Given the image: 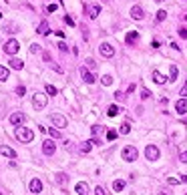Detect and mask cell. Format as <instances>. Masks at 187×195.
I'll use <instances>...</instances> for the list:
<instances>
[{
    "mask_svg": "<svg viewBox=\"0 0 187 195\" xmlns=\"http://www.w3.org/2000/svg\"><path fill=\"white\" fill-rule=\"evenodd\" d=\"M119 113H121V107H117V105H111V107L107 109V115L109 117H117Z\"/></svg>",
    "mask_w": 187,
    "mask_h": 195,
    "instance_id": "21",
    "label": "cell"
},
{
    "mask_svg": "<svg viewBox=\"0 0 187 195\" xmlns=\"http://www.w3.org/2000/svg\"><path fill=\"white\" fill-rule=\"evenodd\" d=\"M79 73H80V77H83V80H84V83H87V84H93V83H95V75H93L91 73V70H89L87 69V66H80V69H79Z\"/></svg>",
    "mask_w": 187,
    "mask_h": 195,
    "instance_id": "4",
    "label": "cell"
},
{
    "mask_svg": "<svg viewBox=\"0 0 187 195\" xmlns=\"http://www.w3.org/2000/svg\"><path fill=\"white\" fill-rule=\"evenodd\" d=\"M165 18H167V12H165V10H159V12H157V16H155L157 22H163Z\"/></svg>",
    "mask_w": 187,
    "mask_h": 195,
    "instance_id": "26",
    "label": "cell"
},
{
    "mask_svg": "<svg viewBox=\"0 0 187 195\" xmlns=\"http://www.w3.org/2000/svg\"><path fill=\"white\" fill-rule=\"evenodd\" d=\"M169 75H171V79H169V80H177V75H179V70H177L175 65H171V69H169Z\"/></svg>",
    "mask_w": 187,
    "mask_h": 195,
    "instance_id": "24",
    "label": "cell"
},
{
    "mask_svg": "<svg viewBox=\"0 0 187 195\" xmlns=\"http://www.w3.org/2000/svg\"><path fill=\"white\" fill-rule=\"evenodd\" d=\"M185 195H187V193H185Z\"/></svg>",
    "mask_w": 187,
    "mask_h": 195,
    "instance_id": "51",
    "label": "cell"
},
{
    "mask_svg": "<svg viewBox=\"0 0 187 195\" xmlns=\"http://www.w3.org/2000/svg\"><path fill=\"white\" fill-rule=\"evenodd\" d=\"M32 105H34L36 111L44 109L46 107V95H42V93H34V97H32Z\"/></svg>",
    "mask_w": 187,
    "mask_h": 195,
    "instance_id": "3",
    "label": "cell"
},
{
    "mask_svg": "<svg viewBox=\"0 0 187 195\" xmlns=\"http://www.w3.org/2000/svg\"><path fill=\"white\" fill-rule=\"evenodd\" d=\"M179 36H181V39H187V28H185V26L179 28Z\"/></svg>",
    "mask_w": 187,
    "mask_h": 195,
    "instance_id": "35",
    "label": "cell"
},
{
    "mask_svg": "<svg viewBox=\"0 0 187 195\" xmlns=\"http://www.w3.org/2000/svg\"><path fill=\"white\" fill-rule=\"evenodd\" d=\"M99 50H101V54H103V57H107V58H111L113 54H115L113 44H109V42H103V44L99 46Z\"/></svg>",
    "mask_w": 187,
    "mask_h": 195,
    "instance_id": "7",
    "label": "cell"
},
{
    "mask_svg": "<svg viewBox=\"0 0 187 195\" xmlns=\"http://www.w3.org/2000/svg\"><path fill=\"white\" fill-rule=\"evenodd\" d=\"M149 97H151V93L147 91V88H143V91H141V99L145 101V99H149Z\"/></svg>",
    "mask_w": 187,
    "mask_h": 195,
    "instance_id": "33",
    "label": "cell"
},
{
    "mask_svg": "<svg viewBox=\"0 0 187 195\" xmlns=\"http://www.w3.org/2000/svg\"><path fill=\"white\" fill-rule=\"evenodd\" d=\"M28 187H30L32 193H40L42 191V181L40 179H30V185H28Z\"/></svg>",
    "mask_w": 187,
    "mask_h": 195,
    "instance_id": "13",
    "label": "cell"
},
{
    "mask_svg": "<svg viewBox=\"0 0 187 195\" xmlns=\"http://www.w3.org/2000/svg\"><path fill=\"white\" fill-rule=\"evenodd\" d=\"M143 16H145V12H143V8H141V6H133V8H131V18H135V20H143Z\"/></svg>",
    "mask_w": 187,
    "mask_h": 195,
    "instance_id": "12",
    "label": "cell"
},
{
    "mask_svg": "<svg viewBox=\"0 0 187 195\" xmlns=\"http://www.w3.org/2000/svg\"><path fill=\"white\" fill-rule=\"evenodd\" d=\"M113 189H115V191H123V189H125V181H123V179L113 181Z\"/></svg>",
    "mask_w": 187,
    "mask_h": 195,
    "instance_id": "22",
    "label": "cell"
},
{
    "mask_svg": "<svg viewBox=\"0 0 187 195\" xmlns=\"http://www.w3.org/2000/svg\"><path fill=\"white\" fill-rule=\"evenodd\" d=\"M8 65H10V69H14V70H20L24 66V62L20 61V58H10V61H8Z\"/></svg>",
    "mask_w": 187,
    "mask_h": 195,
    "instance_id": "17",
    "label": "cell"
},
{
    "mask_svg": "<svg viewBox=\"0 0 187 195\" xmlns=\"http://www.w3.org/2000/svg\"><path fill=\"white\" fill-rule=\"evenodd\" d=\"M18 48H20V44L16 40H8L6 44H4V52H6V54H16V52H18Z\"/></svg>",
    "mask_w": 187,
    "mask_h": 195,
    "instance_id": "6",
    "label": "cell"
},
{
    "mask_svg": "<svg viewBox=\"0 0 187 195\" xmlns=\"http://www.w3.org/2000/svg\"><path fill=\"white\" fill-rule=\"evenodd\" d=\"M183 125H187V117H185V119H183Z\"/></svg>",
    "mask_w": 187,
    "mask_h": 195,
    "instance_id": "47",
    "label": "cell"
},
{
    "mask_svg": "<svg viewBox=\"0 0 187 195\" xmlns=\"http://www.w3.org/2000/svg\"><path fill=\"white\" fill-rule=\"evenodd\" d=\"M0 155L8 157V159H16V153L10 149V147H6V145H0Z\"/></svg>",
    "mask_w": 187,
    "mask_h": 195,
    "instance_id": "14",
    "label": "cell"
},
{
    "mask_svg": "<svg viewBox=\"0 0 187 195\" xmlns=\"http://www.w3.org/2000/svg\"><path fill=\"white\" fill-rule=\"evenodd\" d=\"M167 183H169V185H177V183H179V179H175V177H169Z\"/></svg>",
    "mask_w": 187,
    "mask_h": 195,
    "instance_id": "40",
    "label": "cell"
},
{
    "mask_svg": "<svg viewBox=\"0 0 187 195\" xmlns=\"http://www.w3.org/2000/svg\"><path fill=\"white\" fill-rule=\"evenodd\" d=\"M125 40H127V44H135V42L139 40V32L137 30H129L127 36H125Z\"/></svg>",
    "mask_w": 187,
    "mask_h": 195,
    "instance_id": "15",
    "label": "cell"
},
{
    "mask_svg": "<svg viewBox=\"0 0 187 195\" xmlns=\"http://www.w3.org/2000/svg\"><path fill=\"white\" fill-rule=\"evenodd\" d=\"M95 143H97V139H91V141H84L83 145L79 147V151H80V153H89V151L93 149V145H95Z\"/></svg>",
    "mask_w": 187,
    "mask_h": 195,
    "instance_id": "16",
    "label": "cell"
},
{
    "mask_svg": "<svg viewBox=\"0 0 187 195\" xmlns=\"http://www.w3.org/2000/svg\"><path fill=\"white\" fill-rule=\"evenodd\" d=\"M14 135H16V139H18L20 143H30L32 139H34V133H32V131L28 129V127H22V125H18V127H16Z\"/></svg>",
    "mask_w": 187,
    "mask_h": 195,
    "instance_id": "1",
    "label": "cell"
},
{
    "mask_svg": "<svg viewBox=\"0 0 187 195\" xmlns=\"http://www.w3.org/2000/svg\"><path fill=\"white\" fill-rule=\"evenodd\" d=\"M54 151H57V145H54V143L52 141H44V143H42V153H44V155H54Z\"/></svg>",
    "mask_w": 187,
    "mask_h": 195,
    "instance_id": "10",
    "label": "cell"
},
{
    "mask_svg": "<svg viewBox=\"0 0 187 195\" xmlns=\"http://www.w3.org/2000/svg\"><path fill=\"white\" fill-rule=\"evenodd\" d=\"M50 121H52L54 127H62V129L66 127V119L62 115H58V113H52V115H50Z\"/></svg>",
    "mask_w": 187,
    "mask_h": 195,
    "instance_id": "8",
    "label": "cell"
},
{
    "mask_svg": "<svg viewBox=\"0 0 187 195\" xmlns=\"http://www.w3.org/2000/svg\"><path fill=\"white\" fill-rule=\"evenodd\" d=\"M89 12H91V14H89L91 18H97L99 12H101V6H99V4H95V6H91V10H89Z\"/></svg>",
    "mask_w": 187,
    "mask_h": 195,
    "instance_id": "23",
    "label": "cell"
},
{
    "mask_svg": "<svg viewBox=\"0 0 187 195\" xmlns=\"http://www.w3.org/2000/svg\"><path fill=\"white\" fill-rule=\"evenodd\" d=\"M46 93H48V95H57V88H54L52 84H46Z\"/></svg>",
    "mask_w": 187,
    "mask_h": 195,
    "instance_id": "31",
    "label": "cell"
},
{
    "mask_svg": "<svg viewBox=\"0 0 187 195\" xmlns=\"http://www.w3.org/2000/svg\"><path fill=\"white\" fill-rule=\"evenodd\" d=\"M145 157L149 161H157V159H159V149H157L155 145H147L145 147Z\"/></svg>",
    "mask_w": 187,
    "mask_h": 195,
    "instance_id": "5",
    "label": "cell"
},
{
    "mask_svg": "<svg viewBox=\"0 0 187 195\" xmlns=\"http://www.w3.org/2000/svg\"><path fill=\"white\" fill-rule=\"evenodd\" d=\"M38 34H42V36H46V34H50V28H48V22H40V26H38Z\"/></svg>",
    "mask_w": 187,
    "mask_h": 195,
    "instance_id": "19",
    "label": "cell"
},
{
    "mask_svg": "<svg viewBox=\"0 0 187 195\" xmlns=\"http://www.w3.org/2000/svg\"><path fill=\"white\" fill-rule=\"evenodd\" d=\"M159 195H167V193H159Z\"/></svg>",
    "mask_w": 187,
    "mask_h": 195,
    "instance_id": "49",
    "label": "cell"
},
{
    "mask_svg": "<svg viewBox=\"0 0 187 195\" xmlns=\"http://www.w3.org/2000/svg\"><path fill=\"white\" fill-rule=\"evenodd\" d=\"M153 80H155L157 84H165V80H167V79H165L159 70H153Z\"/></svg>",
    "mask_w": 187,
    "mask_h": 195,
    "instance_id": "20",
    "label": "cell"
},
{
    "mask_svg": "<svg viewBox=\"0 0 187 195\" xmlns=\"http://www.w3.org/2000/svg\"><path fill=\"white\" fill-rule=\"evenodd\" d=\"M175 111L179 113V115H185L187 113V97H183V99H179L175 103Z\"/></svg>",
    "mask_w": 187,
    "mask_h": 195,
    "instance_id": "11",
    "label": "cell"
},
{
    "mask_svg": "<svg viewBox=\"0 0 187 195\" xmlns=\"http://www.w3.org/2000/svg\"><path fill=\"white\" fill-rule=\"evenodd\" d=\"M137 157H139V153H137V149H135L133 145H129V147H125V149H123V159H125V161L133 163Z\"/></svg>",
    "mask_w": 187,
    "mask_h": 195,
    "instance_id": "2",
    "label": "cell"
},
{
    "mask_svg": "<svg viewBox=\"0 0 187 195\" xmlns=\"http://www.w3.org/2000/svg\"><path fill=\"white\" fill-rule=\"evenodd\" d=\"M48 133H50V137L61 139V131H58V129H54V127H48Z\"/></svg>",
    "mask_w": 187,
    "mask_h": 195,
    "instance_id": "27",
    "label": "cell"
},
{
    "mask_svg": "<svg viewBox=\"0 0 187 195\" xmlns=\"http://www.w3.org/2000/svg\"><path fill=\"white\" fill-rule=\"evenodd\" d=\"M57 181H58V183H62V185H65L66 181H69V177H66V175H58V177H57Z\"/></svg>",
    "mask_w": 187,
    "mask_h": 195,
    "instance_id": "34",
    "label": "cell"
},
{
    "mask_svg": "<svg viewBox=\"0 0 187 195\" xmlns=\"http://www.w3.org/2000/svg\"><path fill=\"white\" fill-rule=\"evenodd\" d=\"M91 131H93V135H97V133H99V131H101V127H99V125H97V127H93V129H91Z\"/></svg>",
    "mask_w": 187,
    "mask_h": 195,
    "instance_id": "44",
    "label": "cell"
},
{
    "mask_svg": "<svg viewBox=\"0 0 187 195\" xmlns=\"http://www.w3.org/2000/svg\"><path fill=\"white\" fill-rule=\"evenodd\" d=\"M181 97H187V84L183 87V91H181Z\"/></svg>",
    "mask_w": 187,
    "mask_h": 195,
    "instance_id": "46",
    "label": "cell"
},
{
    "mask_svg": "<svg viewBox=\"0 0 187 195\" xmlns=\"http://www.w3.org/2000/svg\"><path fill=\"white\" fill-rule=\"evenodd\" d=\"M65 22H66V24H69V26H75V20H73V18H71V16H69V14H66V16H65Z\"/></svg>",
    "mask_w": 187,
    "mask_h": 195,
    "instance_id": "36",
    "label": "cell"
},
{
    "mask_svg": "<svg viewBox=\"0 0 187 195\" xmlns=\"http://www.w3.org/2000/svg\"><path fill=\"white\" fill-rule=\"evenodd\" d=\"M75 191L79 193V195H87V193H89V185H87V183H83V181H80V183H76Z\"/></svg>",
    "mask_w": 187,
    "mask_h": 195,
    "instance_id": "18",
    "label": "cell"
},
{
    "mask_svg": "<svg viewBox=\"0 0 187 195\" xmlns=\"http://www.w3.org/2000/svg\"><path fill=\"white\" fill-rule=\"evenodd\" d=\"M30 52H40V44H30Z\"/></svg>",
    "mask_w": 187,
    "mask_h": 195,
    "instance_id": "37",
    "label": "cell"
},
{
    "mask_svg": "<svg viewBox=\"0 0 187 195\" xmlns=\"http://www.w3.org/2000/svg\"><path fill=\"white\" fill-rule=\"evenodd\" d=\"M119 133H121V135H129V133H131V125H129V123H123Z\"/></svg>",
    "mask_w": 187,
    "mask_h": 195,
    "instance_id": "25",
    "label": "cell"
},
{
    "mask_svg": "<svg viewBox=\"0 0 187 195\" xmlns=\"http://www.w3.org/2000/svg\"><path fill=\"white\" fill-rule=\"evenodd\" d=\"M107 139H109V141H115V139H117V131H107Z\"/></svg>",
    "mask_w": 187,
    "mask_h": 195,
    "instance_id": "30",
    "label": "cell"
},
{
    "mask_svg": "<svg viewBox=\"0 0 187 195\" xmlns=\"http://www.w3.org/2000/svg\"><path fill=\"white\" fill-rule=\"evenodd\" d=\"M24 93H26V88H24L22 84H20V87H16V95H18V97H22Z\"/></svg>",
    "mask_w": 187,
    "mask_h": 195,
    "instance_id": "32",
    "label": "cell"
},
{
    "mask_svg": "<svg viewBox=\"0 0 187 195\" xmlns=\"http://www.w3.org/2000/svg\"><path fill=\"white\" fill-rule=\"evenodd\" d=\"M155 2H163V0H155Z\"/></svg>",
    "mask_w": 187,
    "mask_h": 195,
    "instance_id": "48",
    "label": "cell"
},
{
    "mask_svg": "<svg viewBox=\"0 0 187 195\" xmlns=\"http://www.w3.org/2000/svg\"><path fill=\"white\" fill-rule=\"evenodd\" d=\"M58 48H61L62 52H66V50H69V48H66V44H62V42H61V44H58Z\"/></svg>",
    "mask_w": 187,
    "mask_h": 195,
    "instance_id": "45",
    "label": "cell"
},
{
    "mask_svg": "<svg viewBox=\"0 0 187 195\" xmlns=\"http://www.w3.org/2000/svg\"><path fill=\"white\" fill-rule=\"evenodd\" d=\"M87 65L91 66V69H95V61H93V58H89V61H87Z\"/></svg>",
    "mask_w": 187,
    "mask_h": 195,
    "instance_id": "42",
    "label": "cell"
},
{
    "mask_svg": "<svg viewBox=\"0 0 187 195\" xmlns=\"http://www.w3.org/2000/svg\"><path fill=\"white\" fill-rule=\"evenodd\" d=\"M115 99H117V101H123V99H125V95H123L121 91H117V93H115Z\"/></svg>",
    "mask_w": 187,
    "mask_h": 195,
    "instance_id": "39",
    "label": "cell"
},
{
    "mask_svg": "<svg viewBox=\"0 0 187 195\" xmlns=\"http://www.w3.org/2000/svg\"><path fill=\"white\" fill-rule=\"evenodd\" d=\"M6 79H8V69L0 65V80H6Z\"/></svg>",
    "mask_w": 187,
    "mask_h": 195,
    "instance_id": "28",
    "label": "cell"
},
{
    "mask_svg": "<svg viewBox=\"0 0 187 195\" xmlns=\"http://www.w3.org/2000/svg\"><path fill=\"white\" fill-rule=\"evenodd\" d=\"M179 159H181V163H187V151H183V153L179 155Z\"/></svg>",
    "mask_w": 187,
    "mask_h": 195,
    "instance_id": "41",
    "label": "cell"
},
{
    "mask_svg": "<svg viewBox=\"0 0 187 195\" xmlns=\"http://www.w3.org/2000/svg\"><path fill=\"white\" fill-rule=\"evenodd\" d=\"M24 121H26V115H24V113H12V115H10V123H12L14 127L22 125Z\"/></svg>",
    "mask_w": 187,
    "mask_h": 195,
    "instance_id": "9",
    "label": "cell"
},
{
    "mask_svg": "<svg viewBox=\"0 0 187 195\" xmlns=\"http://www.w3.org/2000/svg\"><path fill=\"white\" fill-rule=\"evenodd\" d=\"M95 195H105V189L101 187V185H99V187H95Z\"/></svg>",
    "mask_w": 187,
    "mask_h": 195,
    "instance_id": "38",
    "label": "cell"
},
{
    "mask_svg": "<svg viewBox=\"0 0 187 195\" xmlns=\"http://www.w3.org/2000/svg\"><path fill=\"white\" fill-rule=\"evenodd\" d=\"M42 57H44V61H46V62H50V61H52V58H50V54H48V52H44V54H42Z\"/></svg>",
    "mask_w": 187,
    "mask_h": 195,
    "instance_id": "43",
    "label": "cell"
},
{
    "mask_svg": "<svg viewBox=\"0 0 187 195\" xmlns=\"http://www.w3.org/2000/svg\"><path fill=\"white\" fill-rule=\"evenodd\" d=\"M0 195H2V193H0Z\"/></svg>",
    "mask_w": 187,
    "mask_h": 195,
    "instance_id": "50",
    "label": "cell"
},
{
    "mask_svg": "<svg viewBox=\"0 0 187 195\" xmlns=\"http://www.w3.org/2000/svg\"><path fill=\"white\" fill-rule=\"evenodd\" d=\"M101 83H103V84H105V87H109V84H111V83H113V77H111V75H105V77H103V79H101Z\"/></svg>",
    "mask_w": 187,
    "mask_h": 195,
    "instance_id": "29",
    "label": "cell"
}]
</instances>
